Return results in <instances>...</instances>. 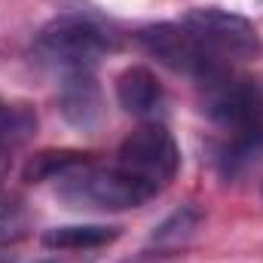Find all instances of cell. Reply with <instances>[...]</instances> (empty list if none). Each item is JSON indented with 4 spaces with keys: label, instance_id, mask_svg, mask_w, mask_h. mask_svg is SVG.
<instances>
[{
    "label": "cell",
    "instance_id": "obj_8",
    "mask_svg": "<svg viewBox=\"0 0 263 263\" xmlns=\"http://www.w3.org/2000/svg\"><path fill=\"white\" fill-rule=\"evenodd\" d=\"M62 114L80 129H92L101 120V89L92 70L62 73Z\"/></svg>",
    "mask_w": 263,
    "mask_h": 263
},
{
    "label": "cell",
    "instance_id": "obj_7",
    "mask_svg": "<svg viewBox=\"0 0 263 263\" xmlns=\"http://www.w3.org/2000/svg\"><path fill=\"white\" fill-rule=\"evenodd\" d=\"M117 101L126 114L153 123L165 107V89L150 67L132 65L117 77Z\"/></svg>",
    "mask_w": 263,
    "mask_h": 263
},
{
    "label": "cell",
    "instance_id": "obj_9",
    "mask_svg": "<svg viewBox=\"0 0 263 263\" xmlns=\"http://www.w3.org/2000/svg\"><path fill=\"white\" fill-rule=\"evenodd\" d=\"M114 239H117V227H104V223H73V227H55L43 233V245L59 251L101 248Z\"/></svg>",
    "mask_w": 263,
    "mask_h": 263
},
{
    "label": "cell",
    "instance_id": "obj_11",
    "mask_svg": "<svg viewBox=\"0 0 263 263\" xmlns=\"http://www.w3.org/2000/svg\"><path fill=\"white\" fill-rule=\"evenodd\" d=\"M34 129H37V117L25 104H9L0 98V153L15 150L22 141L31 138Z\"/></svg>",
    "mask_w": 263,
    "mask_h": 263
},
{
    "label": "cell",
    "instance_id": "obj_1",
    "mask_svg": "<svg viewBox=\"0 0 263 263\" xmlns=\"http://www.w3.org/2000/svg\"><path fill=\"white\" fill-rule=\"evenodd\" d=\"M202 114L220 132L217 162L223 175H239L263 159V83L223 67L199 80Z\"/></svg>",
    "mask_w": 263,
    "mask_h": 263
},
{
    "label": "cell",
    "instance_id": "obj_3",
    "mask_svg": "<svg viewBox=\"0 0 263 263\" xmlns=\"http://www.w3.org/2000/svg\"><path fill=\"white\" fill-rule=\"evenodd\" d=\"M117 46L114 34L80 12H65L59 18H52L40 34H37V55L52 65L62 73H73V70H95L98 59L107 55Z\"/></svg>",
    "mask_w": 263,
    "mask_h": 263
},
{
    "label": "cell",
    "instance_id": "obj_5",
    "mask_svg": "<svg viewBox=\"0 0 263 263\" xmlns=\"http://www.w3.org/2000/svg\"><path fill=\"white\" fill-rule=\"evenodd\" d=\"M138 43L168 70L175 73H184V77H193V80H205L223 67V65L196 34L193 28L181 18V22H159V25H147L138 31Z\"/></svg>",
    "mask_w": 263,
    "mask_h": 263
},
{
    "label": "cell",
    "instance_id": "obj_4",
    "mask_svg": "<svg viewBox=\"0 0 263 263\" xmlns=\"http://www.w3.org/2000/svg\"><path fill=\"white\" fill-rule=\"evenodd\" d=\"M114 162L123 165L132 178H138L144 187L159 193L178 175L181 153H178V144H175L172 132L165 129L162 123L153 120V123H141L135 132H129L123 138Z\"/></svg>",
    "mask_w": 263,
    "mask_h": 263
},
{
    "label": "cell",
    "instance_id": "obj_6",
    "mask_svg": "<svg viewBox=\"0 0 263 263\" xmlns=\"http://www.w3.org/2000/svg\"><path fill=\"white\" fill-rule=\"evenodd\" d=\"M184 22L193 28V34L223 65L248 62V59H257L263 52V40L257 28L245 15H236L230 9H217V6L190 9L184 15Z\"/></svg>",
    "mask_w": 263,
    "mask_h": 263
},
{
    "label": "cell",
    "instance_id": "obj_2",
    "mask_svg": "<svg viewBox=\"0 0 263 263\" xmlns=\"http://www.w3.org/2000/svg\"><path fill=\"white\" fill-rule=\"evenodd\" d=\"M55 184H59V196L70 208L126 211V208H138L147 199L156 196L150 187H144L138 178H132L123 165L95 162V159H86L83 165L70 168Z\"/></svg>",
    "mask_w": 263,
    "mask_h": 263
},
{
    "label": "cell",
    "instance_id": "obj_10",
    "mask_svg": "<svg viewBox=\"0 0 263 263\" xmlns=\"http://www.w3.org/2000/svg\"><path fill=\"white\" fill-rule=\"evenodd\" d=\"M89 156L80 153V150H43L37 153L28 165H25V181L31 184H40V181H59L65 178L70 168L83 165Z\"/></svg>",
    "mask_w": 263,
    "mask_h": 263
},
{
    "label": "cell",
    "instance_id": "obj_12",
    "mask_svg": "<svg viewBox=\"0 0 263 263\" xmlns=\"http://www.w3.org/2000/svg\"><path fill=\"white\" fill-rule=\"evenodd\" d=\"M31 233V214L25 202L0 193V245H12Z\"/></svg>",
    "mask_w": 263,
    "mask_h": 263
}]
</instances>
